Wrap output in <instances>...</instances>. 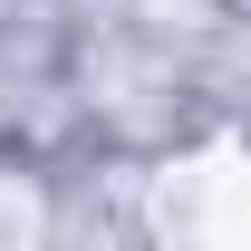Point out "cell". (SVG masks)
Here are the masks:
<instances>
[{
  "mask_svg": "<svg viewBox=\"0 0 251 251\" xmlns=\"http://www.w3.org/2000/svg\"><path fill=\"white\" fill-rule=\"evenodd\" d=\"M193 251H251V155L203 174V193H193Z\"/></svg>",
  "mask_w": 251,
  "mask_h": 251,
  "instance_id": "cell-1",
  "label": "cell"
}]
</instances>
